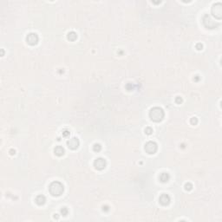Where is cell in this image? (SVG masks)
<instances>
[{
  "instance_id": "1",
  "label": "cell",
  "mask_w": 222,
  "mask_h": 222,
  "mask_svg": "<svg viewBox=\"0 0 222 222\" xmlns=\"http://www.w3.org/2000/svg\"><path fill=\"white\" fill-rule=\"evenodd\" d=\"M164 116H165V114H164L163 109L159 108V107L153 108L149 112V117L151 118L152 121H156V122L162 121L164 118Z\"/></svg>"
},
{
  "instance_id": "2",
  "label": "cell",
  "mask_w": 222,
  "mask_h": 222,
  "mask_svg": "<svg viewBox=\"0 0 222 222\" xmlns=\"http://www.w3.org/2000/svg\"><path fill=\"white\" fill-rule=\"evenodd\" d=\"M49 190H50V193L53 196H60L63 193L64 187H63V185L61 182H59V181H54V182H52L50 185Z\"/></svg>"
},
{
  "instance_id": "3",
  "label": "cell",
  "mask_w": 222,
  "mask_h": 222,
  "mask_svg": "<svg viewBox=\"0 0 222 222\" xmlns=\"http://www.w3.org/2000/svg\"><path fill=\"white\" fill-rule=\"evenodd\" d=\"M145 151L149 155H153L157 151V144L154 141H148L145 145Z\"/></svg>"
},
{
  "instance_id": "4",
  "label": "cell",
  "mask_w": 222,
  "mask_h": 222,
  "mask_svg": "<svg viewBox=\"0 0 222 222\" xmlns=\"http://www.w3.org/2000/svg\"><path fill=\"white\" fill-rule=\"evenodd\" d=\"M26 41L30 45H35L38 43V36L36 33H30L26 37Z\"/></svg>"
},
{
  "instance_id": "5",
  "label": "cell",
  "mask_w": 222,
  "mask_h": 222,
  "mask_svg": "<svg viewBox=\"0 0 222 222\" xmlns=\"http://www.w3.org/2000/svg\"><path fill=\"white\" fill-rule=\"evenodd\" d=\"M106 165H107L106 161L102 158H97L94 161V167L97 170H102V169H104Z\"/></svg>"
},
{
  "instance_id": "6",
  "label": "cell",
  "mask_w": 222,
  "mask_h": 222,
  "mask_svg": "<svg viewBox=\"0 0 222 222\" xmlns=\"http://www.w3.org/2000/svg\"><path fill=\"white\" fill-rule=\"evenodd\" d=\"M67 145H68V147H69V148H70V149H72V150L77 149L79 146L78 139L76 138V137H73V138L69 139V140L67 141Z\"/></svg>"
},
{
  "instance_id": "7",
  "label": "cell",
  "mask_w": 222,
  "mask_h": 222,
  "mask_svg": "<svg viewBox=\"0 0 222 222\" xmlns=\"http://www.w3.org/2000/svg\"><path fill=\"white\" fill-rule=\"evenodd\" d=\"M159 201L160 203L162 205V206H167L170 203V197H169L167 194H161L160 196V199H159Z\"/></svg>"
},
{
  "instance_id": "8",
  "label": "cell",
  "mask_w": 222,
  "mask_h": 222,
  "mask_svg": "<svg viewBox=\"0 0 222 222\" xmlns=\"http://www.w3.org/2000/svg\"><path fill=\"white\" fill-rule=\"evenodd\" d=\"M213 6H214L215 9H217V10H216V11H212V12H213V15L214 17H216L217 18H221V13H222L221 4H214Z\"/></svg>"
},
{
  "instance_id": "9",
  "label": "cell",
  "mask_w": 222,
  "mask_h": 222,
  "mask_svg": "<svg viewBox=\"0 0 222 222\" xmlns=\"http://www.w3.org/2000/svg\"><path fill=\"white\" fill-rule=\"evenodd\" d=\"M35 201H36V203H37V204L39 205V206H42V205H43L45 203L46 199H45V197L43 195H38V196H37Z\"/></svg>"
},
{
  "instance_id": "10",
  "label": "cell",
  "mask_w": 222,
  "mask_h": 222,
  "mask_svg": "<svg viewBox=\"0 0 222 222\" xmlns=\"http://www.w3.org/2000/svg\"><path fill=\"white\" fill-rule=\"evenodd\" d=\"M54 152H55V155H57V156H62L64 154V149L63 147H61V146H57L55 148V150H54Z\"/></svg>"
},
{
  "instance_id": "11",
  "label": "cell",
  "mask_w": 222,
  "mask_h": 222,
  "mask_svg": "<svg viewBox=\"0 0 222 222\" xmlns=\"http://www.w3.org/2000/svg\"><path fill=\"white\" fill-rule=\"evenodd\" d=\"M67 38L69 40H70V41H75L76 39L77 38V35L76 32L74 31H70L68 33V36H67Z\"/></svg>"
},
{
  "instance_id": "12",
  "label": "cell",
  "mask_w": 222,
  "mask_h": 222,
  "mask_svg": "<svg viewBox=\"0 0 222 222\" xmlns=\"http://www.w3.org/2000/svg\"><path fill=\"white\" fill-rule=\"evenodd\" d=\"M169 178H170V176H169V174L167 173H162L160 175V180L162 182H167L169 180Z\"/></svg>"
},
{
  "instance_id": "13",
  "label": "cell",
  "mask_w": 222,
  "mask_h": 222,
  "mask_svg": "<svg viewBox=\"0 0 222 222\" xmlns=\"http://www.w3.org/2000/svg\"><path fill=\"white\" fill-rule=\"evenodd\" d=\"M101 149V147L100 144H95V145L93 146V150H94L95 152H99Z\"/></svg>"
},
{
  "instance_id": "14",
  "label": "cell",
  "mask_w": 222,
  "mask_h": 222,
  "mask_svg": "<svg viewBox=\"0 0 222 222\" xmlns=\"http://www.w3.org/2000/svg\"><path fill=\"white\" fill-rule=\"evenodd\" d=\"M192 188H193V186H192V184H190V183H187V184L185 185V189H186L187 191L192 190Z\"/></svg>"
},
{
  "instance_id": "15",
  "label": "cell",
  "mask_w": 222,
  "mask_h": 222,
  "mask_svg": "<svg viewBox=\"0 0 222 222\" xmlns=\"http://www.w3.org/2000/svg\"><path fill=\"white\" fill-rule=\"evenodd\" d=\"M68 209L66 207H62V209H61V213H62V215H63V216H66V215L68 214Z\"/></svg>"
},
{
  "instance_id": "16",
  "label": "cell",
  "mask_w": 222,
  "mask_h": 222,
  "mask_svg": "<svg viewBox=\"0 0 222 222\" xmlns=\"http://www.w3.org/2000/svg\"><path fill=\"white\" fill-rule=\"evenodd\" d=\"M190 122H191V124H193V125H196V124H197V123H198V120H197V118H196V117H193L192 119H191Z\"/></svg>"
},
{
  "instance_id": "17",
  "label": "cell",
  "mask_w": 222,
  "mask_h": 222,
  "mask_svg": "<svg viewBox=\"0 0 222 222\" xmlns=\"http://www.w3.org/2000/svg\"><path fill=\"white\" fill-rule=\"evenodd\" d=\"M152 132H153V129H152L151 128H149V127L145 129V133L147 134V135H150V134H152Z\"/></svg>"
},
{
  "instance_id": "18",
  "label": "cell",
  "mask_w": 222,
  "mask_h": 222,
  "mask_svg": "<svg viewBox=\"0 0 222 222\" xmlns=\"http://www.w3.org/2000/svg\"><path fill=\"white\" fill-rule=\"evenodd\" d=\"M62 135H63L64 137H67L68 135H69V131H68V130H65V131L62 133Z\"/></svg>"
},
{
  "instance_id": "19",
  "label": "cell",
  "mask_w": 222,
  "mask_h": 222,
  "mask_svg": "<svg viewBox=\"0 0 222 222\" xmlns=\"http://www.w3.org/2000/svg\"><path fill=\"white\" fill-rule=\"evenodd\" d=\"M202 44H201V43H198L197 45H196V48H197V50H202Z\"/></svg>"
},
{
  "instance_id": "20",
  "label": "cell",
  "mask_w": 222,
  "mask_h": 222,
  "mask_svg": "<svg viewBox=\"0 0 222 222\" xmlns=\"http://www.w3.org/2000/svg\"><path fill=\"white\" fill-rule=\"evenodd\" d=\"M175 101H176V102H177V103H181V101H182V99H181V97H179V96H178V97L175 99Z\"/></svg>"
},
{
  "instance_id": "21",
  "label": "cell",
  "mask_w": 222,
  "mask_h": 222,
  "mask_svg": "<svg viewBox=\"0 0 222 222\" xmlns=\"http://www.w3.org/2000/svg\"><path fill=\"white\" fill-rule=\"evenodd\" d=\"M108 211V206H103V211Z\"/></svg>"
},
{
  "instance_id": "22",
  "label": "cell",
  "mask_w": 222,
  "mask_h": 222,
  "mask_svg": "<svg viewBox=\"0 0 222 222\" xmlns=\"http://www.w3.org/2000/svg\"><path fill=\"white\" fill-rule=\"evenodd\" d=\"M11 155H15V150H13V149H11Z\"/></svg>"
}]
</instances>
